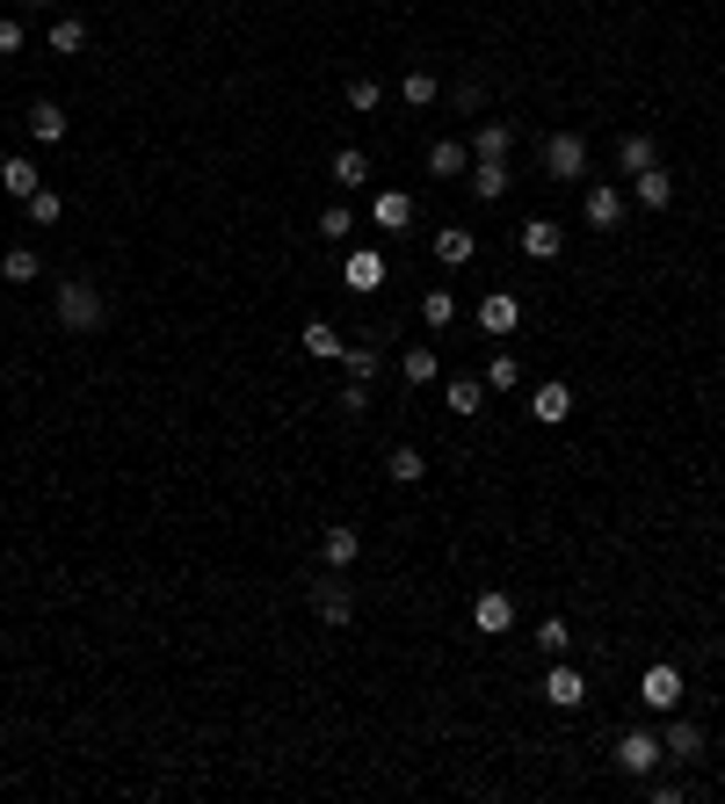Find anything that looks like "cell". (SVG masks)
<instances>
[{
	"instance_id": "obj_1",
	"label": "cell",
	"mask_w": 725,
	"mask_h": 804,
	"mask_svg": "<svg viewBox=\"0 0 725 804\" xmlns=\"http://www.w3.org/2000/svg\"><path fill=\"white\" fill-rule=\"evenodd\" d=\"M51 312H59V326H66V334H94V326L109 319V304H102V290H94L88 275H66V283H59V298H51Z\"/></svg>"
},
{
	"instance_id": "obj_2",
	"label": "cell",
	"mask_w": 725,
	"mask_h": 804,
	"mask_svg": "<svg viewBox=\"0 0 725 804\" xmlns=\"http://www.w3.org/2000/svg\"><path fill=\"white\" fill-rule=\"evenodd\" d=\"M305 602H312V616L326 623V631H341V623H355V587L349 580H305Z\"/></svg>"
},
{
	"instance_id": "obj_3",
	"label": "cell",
	"mask_w": 725,
	"mask_h": 804,
	"mask_svg": "<svg viewBox=\"0 0 725 804\" xmlns=\"http://www.w3.org/2000/svg\"><path fill=\"white\" fill-rule=\"evenodd\" d=\"M610 761H617L624 775H638V783H653V768L667 761V746H661V732L638 725V732H624V740H617V754H610Z\"/></svg>"
},
{
	"instance_id": "obj_4",
	"label": "cell",
	"mask_w": 725,
	"mask_h": 804,
	"mask_svg": "<svg viewBox=\"0 0 725 804\" xmlns=\"http://www.w3.org/2000/svg\"><path fill=\"white\" fill-rule=\"evenodd\" d=\"M544 174H552V182H581V174H587V138L581 131L544 138Z\"/></svg>"
},
{
	"instance_id": "obj_5",
	"label": "cell",
	"mask_w": 725,
	"mask_h": 804,
	"mask_svg": "<svg viewBox=\"0 0 725 804\" xmlns=\"http://www.w3.org/2000/svg\"><path fill=\"white\" fill-rule=\"evenodd\" d=\"M638 703H646V711H661V717L682 703V667H675V660H653V667L638 674Z\"/></svg>"
},
{
	"instance_id": "obj_6",
	"label": "cell",
	"mask_w": 725,
	"mask_h": 804,
	"mask_svg": "<svg viewBox=\"0 0 725 804\" xmlns=\"http://www.w3.org/2000/svg\"><path fill=\"white\" fill-rule=\"evenodd\" d=\"M537 696L552 703V711H581V703H587V674H581V667H566V660H558V667L544 674V689H537Z\"/></svg>"
},
{
	"instance_id": "obj_7",
	"label": "cell",
	"mask_w": 725,
	"mask_h": 804,
	"mask_svg": "<svg viewBox=\"0 0 725 804\" xmlns=\"http://www.w3.org/2000/svg\"><path fill=\"white\" fill-rule=\"evenodd\" d=\"M341 283L363 298V290H385V254L377 247H349V261H341Z\"/></svg>"
},
{
	"instance_id": "obj_8",
	"label": "cell",
	"mask_w": 725,
	"mask_h": 804,
	"mask_svg": "<svg viewBox=\"0 0 725 804\" xmlns=\"http://www.w3.org/2000/svg\"><path fill=\"white\" fill-rule=\"evenodd\" d=\"M320 559H326V573H349V565L363 559V530H355V522H334V530L320 536Z\"/></svg>"
},
{
	"instance_id": "obj_9",
	"label": "cell",
	"mask_w": 725,
	"mask_h": 804,
	"mask_svg": "<svg viewBox=\"0 0 725 804\" xmlns=\"http://www.w3.org/2000/svg\"><path fill=\"white\" fill-rule=\"evenodd\" d=\"M661 746H667V761H704V725H696V717H675V711H667Z\"/></svg>"
},
{
	"instance_id": "obj_10",
	"label": "cell",
	"mask_w": 725,
	"mask_h": 804,
	"mask_svg": "<svg viewBox=\"0 0 725 804\" xmlns=\"http://www.w3.org/2000/svg\"><path fill=\"white\" fill-rule=\"evenodd\" d=\"M515 247H523V261H558V247H566V232H558L552 218H530V225L515 232Z\"/></svg>"
},
{
	"instance_id": "obj_11",
	"label": "cell",
	"mask_w": 725,
	"mask_h": 804,
	"mask_svg": "<svg viewBox=\"0 0 725 804\" xmlns=\"http://www.w3.org/2000/svg\"><path fill=\"white\" fill-rule=\"evenodd\" d=\"M581 218H587V225H595V232H617L624 225V197H617V189H587V197H581Z\"/></svg>"
},
{
	"instance_id": "obj_12",
	"label": "cell",
	"mask_w": 725,
	"mask_h": 804,
	"mask_svg": "<svg viewBox=\"0 0 725 804\" xmlns=\"http://www.w3.org/2000/svg\"><path fill=\"white\" fill-rule=\"evenodd\" d=\"M479 326H486V334H515V326H523V298H508V290L479 298Z\"/></svg>"
},
{
	"instance_id": "obj_13",
	"label": "cell",
	"mask_w": 725,
	"mask_h": 804,
	"mask_svg": "<svg viewBox=\"0 0 725 804\" xmlns=\"http://www.w3.org/2000/svg\"><path fill=\"white\" fill-rule=\"evenodd\" d=\"M464 168H472V145H464V138H435L429 145V174L435 182H457Z\"/></svg>"
},
{
	"instance_id": "obj_14",
	"label": "cell",
	"mask_w": 725,
	"mask_h": 804,
	"mask_svg": "<svg viewBox=\"0 0 725 804\" xmlns=\"http://www.w3.org/2000/svg\"><path fill=\"white\" fill-rule=\"evenodd\" d=\"M472 623H479V631H486V637H501V631H508V623H515V602H508V594H501V587H486V594H479V602H472Z\"/></svg>"
},
{
	"instance_id": "obj_15",
	"label": "cell",
	"mask_w": 725,
	"mask_h": 804,
	"mask_svg": "<svg viewBox=\"0 0 725 804\" xmlns=\"http://www.w3.org/2000/svg\"><path fill=\"white\" fill-rule=\"evenodd\" d=\"M632 197L646 203V211H667V203H675V174H667L661 160H653L646 174H632Z\"/></svg>"
},
{
	"instance_id": "obj_16",
	"label": "cell",
	"mask_w": 725,
	"mask_h": 804,
	"mask_svg": "<svg viewBox=\"0 0 725 804\" xmlns=\"http://www.w3.org/2000/svg\"><path fill=\"white\" fill-rule=\"evenodd\" d=\"M0 189H8L16 203H30L37 189H44V174H37L30 160H22V152H8V160H0Z\"/></svg>"
},
{
	"instance_id": "obj_17",
	"label": "cell",
	"mask_w": 725,
	"mask_h": 804,
	"mask_svg": "<svg viewBox=\"0 0 725 804\" xmlns=\"http://www.w3.org/2000/svg\"><path fill=\"white\" fill-rule=\"evenodd\" d=\"M464 182L479 189V203H501V197H508V160H472Z\"/></svg>"
},
{
	"instance_id": "obj_18",
	"label": "cell",
	"mask_w": 725,
	"mask_h": 804,
	"mask_svg": "<svg viewBox=\"0 0 725 804\" xmlns=\"http://www.w3.org/2000/svg\"><path fill=\"white\" fill-rule=\"evenodd\" d=\"M472 254H479V232H464V225H443V232H435V261H443V269H464Z\"/></svg>"
},
{
	"instance_id": "obj_19",
	"label": "cell",
	"mask_w": 725,
	"mask_h": 804,
	"mask_svg": "<svg viewBox=\"0 0 725 804\" xmlns=\"http://www.w3.org/2000/svg\"><path fill=\"white\" fill-rule=\"evenodd\" d=\"M371 218H377L385 232H406V225H414V197H406V189H385V197L371 203Z\"/></svg>"
},
{
	"instance_id": "obj_20",
	"label": "cell",
	"mask_w": 725,
	"mask_h": 804,
	"mask_svg": "<svg viewBox=\"0 0 725 804\" xmlns=\"http://www.w3.org/2000/svg\"><path fill=\"white\" fill-rule=\"evenodd\" d=\"M530 413H537L544 428L573 421V392H566V384H537V399H530Z\"/></svg>"
},
{
	"instance_id": "obj_21",
	"label": "cell",
	"mask_w": 725,
	"mask_h": 804,
	"mask_svg": "<svg viewBox=\"0 0 725 804\" xmlns=\"http://www.w3.org/2000/svg\"><path fill=\"white\" fill-rule=\"evenodd\" d=\"M30 138L37 145H66V109L59 102H30Z\"/></svg>"
},
{
	"instance_id": "obj_22",
	"label": "cell",
	"mask_w": 725,
	"mask_h": 804,
	"mask_svg": "<svg viewBox=\"0 0 725 804\" xmlns=\"http://www.w3.org/2000/svg\"><path fill=\"white\" fill-rule=\"evenodd\" d=\"M508 152H515L508 123H479V131H472V160H508Z\"/></svg>"
},
{
	"instance_id": "obj_23",
	"label": "cell",
	"mask_w": 725,
	"mask_h": 804,
	"mask_svg": "<svg viewBox=\"0 0 725 804\" xmlns=\"http://www.w3.org/2000/svg\"><path fill=\"white\" fill-rule=\"evenodd\" d=\"M653 160H661V152H653L646 131H624V138H617V168H624V174H646Z\"/></svg>"
},
{
	"instance_id": "obj_24",
	"label": "cell",
	"mask_w": 725,
	"mask_h": 804,
	"mask_svg": "<svg viewBox=\"0 0 725 804\" xmlns=\"http://www.w3.org/2000/svg\"><path fill=\"white\" fill-rule=\"evenodd\" d=\"M400 378L421 392V384H435V378H443V355H435V349H406V355H400Z\"/></svg>"
},
{
	"instance_id": "obj_25",
	"label": "cell",
	"mask_w": 725,
	"mask_h": 804,
	"mask_svg": "<svg viewBox=\"0 0 725 804\" xmlns=\"http://www.w3.org/2000/svg\"><path fill=\"white\" fill-rule=\"evenodd\" d=\"M0 275H8V283H37V275H44V254H37V247H8V254H0Z\"/></svg>"
},
{
	"instance_id": "obj_26",
	"label": "cell",
	"mask_w": 725,
	"mask_h": 804,
	"mask_svg": "<svg viewBox=\"0 0 725 804\" xmlns=\"http://www.w3.org/2000/svg\"><path fill=\"white\" fill-rule=\"evenodd\" d=\"M326 174H334V189H363V182H371V160H363L355 145H341V152H334V168H326Z\"/></svg>"
},
{
	"instance_id": "obj_27",
	"label": "cell",
	"mask_w": 725,
	"mask_h": 804,
	"mask_svg": "<svg viewBox=\"0 0 725 804\" xmlns=\"http://www.w3.org/2000/svg\"><path fill=\"white\" fill-rule=\"evenodd\" d=\"M341 370H349V384H377V370H385V355L355 341V349H341Z\"/></svg>"
},
{
	"instance_id": "obj_28",
	"label": "cell",
	"mask_w": 725,
	"mask_h": 804,
	"mask_svg": "<svg viewBox=\"0 0 725 804\" xmlns=\"http://www.w3.org/2000/svg\"><path fill=\"white\" fill-rule=\"evenodd\" d=\"M51 51L80 59V51H88V22H80V16H59V22H51Z\"/></svg>"
},
{
	"instance_id": "obj_29",
	"label": "cell",
	"mask_w": 725,
	"mask_h": 804,
	"mask_svg": "<svg viewBox=\"0 0 725 804\" xmlns=\"http://www.w3.org/2000/svg\"><path fill=\"white\" fill-rule=\"evenodd\" d=\"M341 349H349V341H341L326 319H312V326H305V355H320V363H341Z\"/></svg>"
},
{
	"instance_id": "obj_30",
	"label": "cell",
	"mask_w": 725,
	"mask_h": 804,
	"mask_svg": "<svg viewBox=\"0 0 725 804\" xmlns=\"http://www.w3.org/2000/svg\"><path fill=\"white\" fill-rule=\"evenodd\" d=\"M385 471L400 479V486H421V471H429V464H421V450H414V442H400V450L385 456Z\"/></svg>"
},
{
	"instance_id": "obj_31",
	"label": "cell",
	"mask_w": 725,
	"mask_h": 804,
	"mask_svg": "<svg viewBox=\"0 0 725 804\" xmlns=\"http://www.w3.org/2000/svg\"><path fill=\"white\" fill-rule=\"evenodd\" d=\"M421 319H429L435 334H443L450 319H457V298H450V290H421Z\"/></svg>"
},
{
	"instance_id": "obj_32",
	"label": "cell",
	"mask_w": 725,
	"mask_h": 804,
	"mask_svg": "<svg viewBox=\"0 0 725 804\" xmlns=\"http://www.w3.org/2000/svg\"><path fill=\"white\" fill-rule=\"evenodd\" d=\"M349 232H355V211H349V203H326V211H320V240H349Z\"/></svg>"
},
{
	"instance_id": "obj_33",
	"label": "cell",
	"mask_w": 725,
	"mask_h": 804,
	"mask_svg": "<svg viewBox=\"0 0 725 804\" xmlns=\"http://www.w3.org/2000/svg\"><path fill=\"white\" fill-rule=\"evenodd\" d=\"M450 413H479V406H486V392H479V378H450Z\"/></svg>"
},
{
	"instance_id": "obj_34",
	"label": "cell",
	"mask_w": 725,
	"mask_h": 804,
	"mask_svg": "<svg viewBox=\"0 0 725 804\" xmlns=\"http://www.w3.org/2000/svg\"><path fill=\"white\" fill-rule=\"evenodd\" d=\"M515 384H523V363H515V355H494V363H486V392H515Z\"/></svg>"
},
{
	"instance_id": "obj_35",
	"label": "cell",
	"mask_w": 725,
	"mask_h": 804,
	"mask_svg": "<svg viewBox=\"0 0 725 804\" xmlns=\"http://www.w3.org/2000/svg\"><path fill=\"white\" fill-rule=\"evenodd\" d=\"M537 645H544V653H552V660H566V645H573L566 616H544V623H537Z\"/></svg>"
},
{
	"instance_id": "obj_36",
	"label": "cell",
	"mask_w": 725,
	"mask_h": 804,
	"mask_svg": "<svg viewBox=\"0 0 725 804\" xmlns=\"http://www.w3.org/2000/svg\"><path fill=\"white\" fill-rule=\"evenodd\" d=\"M59 218H66V197L59 189H37L30 197V225H59Z\"/></svg>"
},
{
	"instance_id": "obj_37",
	"label": "cell",
	"mask_w": 725,
	"mask_h": 804,
	"mask_svg": "<svg viewBox=\"0 0 725 804\" xmlns=\"http://www.w3.org/2000/svg\"><path fill=\"white\" fill-rule=\"evenodd\" d=\"M400 94H406L414 109H429V102H435L443 88H435V73H406V80H400Z\"/></svg>"
},
{
	"instance_id": "obj_38",
	"label": "cell",
	"mask_w": 725,
	"mask_h": 804,
	"mask_svg": "<svg viewBox=\"0 0 725 804\" xmlns=\"http://www.w3.org/2000/svg\"><path fill=\"white\" fill-rule=\"evenodd\" d=\"M377 102H385V88H377V80H349V109H355V117H371Z\"/></svg>"
},
{
	"instance_id": "obj_39",
	"label": "cell",
	"mask_w": 725,
	"mask_h": 804,
	"mask_svg": "<svg viewBox=\"0 0 725 804\" xmlns=\"http://www.w3.org/2000/svg\"><path fill=\"white\" fill-rule=\"evenodd\" d=\"M479 102H486V88H479V80H457V88H450V109H464V117H472Z\"/></svg>"
},
{
	"instance_id": "obj_40",
	"label": "cell",
	"mask_w": 725,
	"mask_h": 804,
	"mask_svg": "<svg viewBox=\"0 0 725 804\" xmlns=\"http://www.w3.org/2000/svg\"><path fill=\"white\" fill-rule=\"evenodd\" d=\"M16 51H22V22L0 16V59H16Z\"/></svg>"
},
{
	"instance_id": "obj_41",
	"label": "cell",
	"mask_w": 725,
	"mask_h": 804,
	"mask_svg": "<svg viewBox=\"0 0 725 804\" xmlns=\"http://www.w3.org/2000/svg\"><path fill=\"white\" fill-rule=\"evenodd\" d=\"M22 8H59V0H22Z\"/></svg>"
},
{
	"instance_id": "obj_42",
	"label": "cell",
	"mask_w": 725,
	"mask_h": 804,
	"mask_svg": "<svg viewBox=\"0 0 725 804\" xmlns=\"http://www.w3.org/2000/svg\"><path fill=\"white\" fill-rule=\"evenodd\" d=\"M718 479H725V464H718Z\"/></svg>"
}]
</instances>
